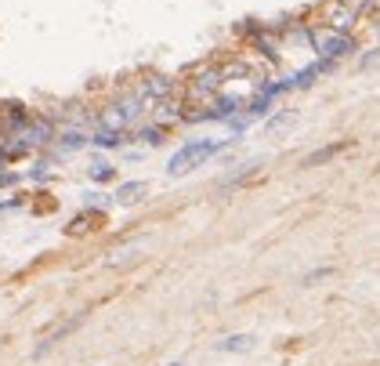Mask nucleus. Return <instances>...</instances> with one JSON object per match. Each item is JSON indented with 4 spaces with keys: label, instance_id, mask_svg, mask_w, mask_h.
Instances as JSON below:
<instances>
[{
    "label": "nucleus",
    "instance_id": "obj_15",
    "mask_svg": "<svg viewBox=\"0 0 380 366\" xmlns=\"http://www.w3.org/2000/svg\"><path fill=\"white\" fill-rule=\"evenodd\" d=\"M170 366H185V363H170Z\"/></svg>",
    "mask_w": 380,
    "mask_h": 366
},
{
    "label": "nucleus",
    "instance_id": "obj_7",
    "mask_svg": "<svg viewBox=\"0 0 380 366\" xmlns=\"http://www.w3.org/2000/svg\"><path fill=\"white\" fill-rule=\"evenodd\" d=\"M352 141H334V146H323V149H315V152H308L305 156V167H319V164H329L334 156H341Z\"/></svg>",
    "mask_w": 380,
    "mask_h": 366
},
{
    "label": "nucleus",
    "instance_id": "obj_14",
    "mask_svg": "<svg viewBox=\"0 0 380 366\" xmlns=\"http://www.w3.org/2000/svg\"><path fill=\"white\" fill-rule=\"evenodd\" d=\"M329 272H334V268H315V272H308V276H305V286H311L315 279H323V276H329Z\"/></svg>",
    "mask_w": 380,
    "mask_h": 366
},
{
    "label": "nucleus",
    "instance_id": "obj_1",
    "mask_svg": "<svg viewBox=\"0 0 380 366\" xmlns=\"http://www.w3.org/2000/svg\"><path fill=\"white\" fill-rule=\"evenodd\" d=\"M225 149V141H210V138H199V141H185V146L178 149L167 160V174H174V178H178V174H188V171H196L203 160H210L214 152H221Z\"/></svg>",
    "mask_w": 380,
    "mask_h": 366
},
{
    "label": "nucleus",
    "instance_id": "obj_4",
    "mask_svg": "<svg viewBox=\"0 0 380 366\" xmlns=\"http://www.w3.org/2000/svg\"><path fill=\"white\" fill-rule=\"evenodd\" d=\"M156 109V123H174V120H181L185 116V98L181 94H170V98H163V102H156L152 105Z\"/></svg>",
    "mask_w": 380,
    "mask_h": 366
},
{
    "label": "nucleus",
    "instance_id": "obj_2",
    "mask_svg": "<svg viewBox=\"0 0 380 366\" xmlns=\"http://www.w3.org/2000/svg\"><path fill=\"white\" fill-rule=\"evenodd\" d=\"M134 91V98L145 105V109H152L156 102H163V98H170V94H178L181 87H178V80L174 76H160V73H152V76H141V80L131 87Z\"/></svg>",
    "mask_w": 380,
    "mask_h": 366
},
{
    "label": "nucleus",
    "instance_id": "obj_3",
    "mask_svg": "<svg viewBox=\"0 0 380 366\" xmlns=\"http://www.w3.org/2000/svg\"><path fill=\"white\" fill-rule=\"evenodd\" d=\"M84 320H87V312H76V315H73V320H66V323H58V326H55V330H51V333H47V338H44L40 345H37V356H44V352H47V348H55L58 341H66V338H69V333H73L76 326H80Z\"/></svg>",
    "mask_w": 380,
    "mask_h": 366
},
{
    "label": "nucleus",
    "instance_id": "obj_10",
    "mask_svg": "<svg viewBox=\"0 0 380 366\" xmlns=\"http://www.w3.org/2000/svg\"><path fill=\"white\" fill-rule=\"evenodd\" d=\"M293 120H297V113L282 109V113H275V116H268V120H264V131H268V134H279V131H287Z\"/></svg>",
    "mask_w": 380,
    "mask_h": 366
},
{
    "label": "nucleus",
    "instance_id": "obj_5",
    "mask_svg": "<svg viewBox=\"0 0 380 366\" xmlns=\"http://www.w3.org/2000/svg\"><path fill=\"white\" fill-rule=\"evenodd\" d=\"M145 193H149V185L145 182H123L120 189H116V203H123V207H131V203H141L145 200Z\"/></svg>",
    "mask_w": 380,
    "mask_h": 366
},
{
    "label": "nucleus",
    "instance_id": "obj_6",
    "mask_svg": "<svg viewBox=\"0 0 380 366\" xmlns=\"http://www.w3.org/2000/svg\"><path fill=\"white\" fill-rule=\"evenodd\" d=\"M98 221H102V211H84V214H76L69 225H66V232L69 236H87L91 229H98Z\"/></svg>",
    "mask_w": 380,
    "mask_h": 366
},
{
    "label": "nucleus",
    "instance_id": "obj_9",
    "mask_svg": "<svg viewBox=\"0 0 380 366\" xmlns=\"http://www.w3.org/2000/svg\"><path fill=\"white\" fill-rule=\"evenodd\" d=\"M138 141H145V146H163L167 141V127L163 123H149L138 131Z\"/></svg>",
    "mask_w": 380,
    "mask_h": 366
},
{
    "label": "nucleus",
    "instance_id": "obj_13",
    "mask_svg": "<svg viewBox=\"0 0 380 366\" xmlns=\"http://www.w3.org/2000/svg\"><path fill=\"white\" fill-rule=\"evenodd\" d=\"M8 185H19V174H15V171H4V167H0V189H8Z\"/></svg>",
    "mask_w": 380,
    "mask_h": 366
},
{
    "label": "nucleus",
    "instance_id": "obj_8",
    "mask_svg": "<svg viewBox=\"0 0 380 366\" xmlns=\"http://www.w3.org/2000/svg\"><path fill=\"white\" fill-rule=\"evenodd\" d=\"M250 348H253V333H232V338L214 345V352H250Z\"/></svg>",
    "mask_w": 380,
    "mask_h": 366
},
{
    "label": "nucleus",
    "instance_id": "obj_12",
    "mask_svg": "<svg viewBox=\"0 0 380 366\" xmlns=\"http://www.w3.org/2000/svg\"><path fill=\"white\" fill-rule=\"evenodd\" d=\"M91 178L94 182H113L116 178V167L109 164V160H98V164H91Z\"/></svg>",
    "mask_w": 380,
    "mask_h": 366
},
{
    "label": "nucleus",
    "instance_id": "obj_11",
    "mask_svg": "<svg viewBox=\"0 0 380 366\" xmlns=\"http://www.w3.org/2000/svg\"><path fill=\"white\" fill-rule=\"evenodd\" d=\"M123 134H113V131H94L91 134V146H98V149H116V146H123Z\"/></svg>",
    "mask_w": 380,
    "mask_h": 366
}]
</instances>
